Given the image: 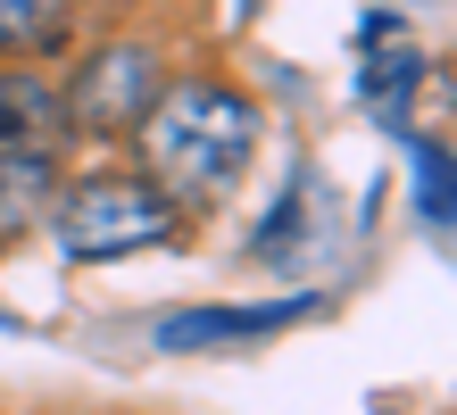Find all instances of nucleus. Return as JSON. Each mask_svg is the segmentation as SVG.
Wrapping results in <instances>:
<instances>
[{
	"label": "nucleus",
	"mask_w": 457,
	"mask_h": 415,
	"mask_svg": "<svg viewBox=\"0 0 457 415\" xmlns=\"http://www.w3.org/2000/svg\"><path fill=\"white\" fill-rule=\"evenodd\" d=\"M133 133H142V166H150L158 200L167 208H208L241 183V166L258 150V100L233 92V83L192 75L175 92H158Z\"/></svg>",
	"instance_id": "1"
},
{
	"label": "nucleus",
	"mask_w": 457,
	"mask_h": 415,
	"mask_svg": "<svg viewBox=\"0 0 457 415\" xmlns=\"http://www.w3.org/2000/svg\"><path fill=\"white\" fill-rule=\"evenodd\" d=\"M50 216H59V249L67 258H133V249L167 241V225H175L150 175H92Z\"/></svg>",
	"instance_id": "2"
},
{
	"label": "nucleus",
	"mask_w": 457,
	"mask_h": 415,
	"mask_svg": "<svg viewBox=\"0 0 457 415\" xmlns=\"http://www.w3.org/2000/svg\"><path fill=\"white\" fill-rule=\"evenodd\" d=\"M67 100V125H92V133H133L150 117V100H158V59L142 42H117V50H100V59L84 67V83Z\"/></svg>",
	"instance_id": "3"
},
{
	"label": "nucleus",
	"mask_w": 457,
	"mask_h": 415,
	"mask_svg": "<svg viewBox=\"0 0 457 415\" xmlns=\"http://www.w3.org/2000/svg\"><path fill=\"white\" fill-rule=\"evenodd\" d=\"M67 100L42 75H0V158H59Z\"/></svg>",
	"instance_id": "4"
},
{
	"label": "nucleus",
	"mask_w": 457,
	"mask_h": 415,
	"mask_svg": "<svg viewBox=\"0 0 457 415\" xmlns=\"http://www.w3.org/2000/svg\"><path fill=\"white\" fill-rule=\"evenodd\" d=\"M316 316V299H266V308H200V316H167L158 341L167 349H208V341H241V332H291Z\"/></svg>",
	"instance_id": "5"
},
{
	"label": "nucleus",
	"mask_w": 457,
	"mask_h": 415,
	"mask_svg": "<svg viewBox=\"0 0 457 415\" xmlns=\"http://www.w3.org/2000/svg\"><path fill=\"white\" fill-rule=\"evenodd\" d=\"M75 0H0V50L9 59H42L50 42H67Z\"/></svg>",
	"instance_id": "6"
},
{
	"label": "nucleus",
	"mask_w": 457,
	"mask_h": 415,
	"mask_svg": "<svg viewBox=\"0 0 457 415\" xmlns=\"http://www.w3.org/2000/svg\"><path fill=\"white\" fill-rule=\"evenodd\" d=\"M50 166L59 158H0V241L50 208Z\"/></svg>",
	"instance_id": "7"
},
{
	"label": "nucleus",
	"mask_w": 457,
	"mask_h": 415,
	"mask_svg": "<svg viewBox=\"0 0 457 415\" xmlns=\"http://www.w3.org/2000/svg\"><path fill=\"white\" fill-rule=\"evenodd\" d=\"M416 200L433 225H449V150L441 142H416Z\"/></svg>",
	"instance_id": "8"
}]
</instances>
